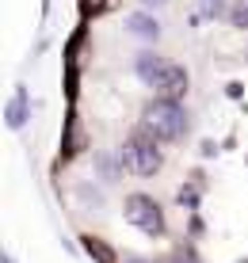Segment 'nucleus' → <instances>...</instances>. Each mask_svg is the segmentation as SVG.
I'll return each instance as SVG.
<instances>
[{"instance_id": "1", "label": "nucleus", "mask_w": 248, "mask_h": 263, "mask_svg": "<svg viewBox=\"0 0 248 263\" xmlns=\"http://www.w3.org/2000/svg\"><path fill=\"white\" fill-rule=\"evenodd\" d=\"M145 130L157 141H180L183 134H187V115H183V107L172 103V99H153V103L145 107Z\"/></svg>"}, {"instance_id": "2", "label": "nucleus", "mask_w": 248, "mask_h": 263, "mask_svg": "<svg viewBox=\"0 0 248 263\" xmlns=\"http://www.w3.org/2000/svg\"><path fill=\"white\" fill-rule=\"evenodd\" d=\"M118 160H122L126 172H134V176H157L164 157L157 149V138H145V134H130L122 145V153H118Z\"/></svg>"}, {"instance_id": "3", "label": "nucleus", "mask_w": 248, "mask_h": 263, "mask_svg": "<svg viewBox=\"0 0 248 263\" xmlns=\"http://www.w3.org/2000/svg\"><path fill=\"white\" fill-rule=\"evenodd\" d=\"M126 221L137 225L145 237H161L164 233V214H161L157 198H149V195H126Z\"/></svg>"}, {"instance_id": "4", "label": "nucleus", "mask_w": 248, "mask_h": 263, "mask_svg": "<svg viewBox=\"0 0 248 263\" xmlns=\"http://www.w3.org/2000/svg\"><path fill=\"white\" fill-rule=\"evenodd\" d=\"M187 69L183 65H164L161 69V77L153 80L149 88H157V99H172V103H180L183 96H187Z\"/></svg>"}, {"instance_id": "5", "label": "nucleus", "mask_w": 248, "mask_h": 263, "mask_svg": "<svg viewBox=\"0 0 248 263\" xmlns=\"http://www.w3.org/2000/svg\"><path fill=\"white\" fill-rule=\"evenodd\" d=\"M126 31H130L134 39H145V42L161 39V23L153 20L149 12H130V15H126Z\"/></svg>"}, {"instance_id": "6", "label": "nucleus", "mask_w": 248, "mask_h": 263, "mask_svg": "<svg viewBox=\"0 0 248 263\" xmlns=\"http://www.w3.org/2000/svg\"><path fill=\"white\" fill-rule=\"evenodd\" d=\"M27 115H31V103H27V92H23V88H15V96L8 99V107H4V122L12 126V130H23Z\"/></svg>"}, {"instance_id": "7", "label": "nucleus", "mask_w": 248, "mask_h": 263, "mask_svg": "<svg viewBox=\"0 0 248 263\" xmlns=\"http://www.w3.org/2000/svg\"><path fill=\"white\" fill-rule=\"evenodd\" d=\"M164 65H168V61H164L161 53H149V50H145V53H137V58H134V72L145 80V84H153V80L161 77V69H164Z\"/></svg>"}, {"instance_id": "8", "label": "nucleus", "mask_w": 248, "mask_h": 263, "mask_svg": "<svg viewBox=\"0 0 248 263\" xmlns=\"http://www.w3.org/2000/svg\"><path fill=\"white\" fill-rule=\"evenodd\" d=\"M84 248H88V256H92V259H99V263H115V252L107 248L103 240H96V237H84Z\"/></svg>"}, {"instance_id": "9", "label": "nucleus", "mask_w": 248, "mask_h": 263, "mask_svg": "<svg viewBox=\"0 0 248 263\" xmlns=\"http://www.w3.org/2000/svg\"><path fill=\"white\" fill-rule=\"evenodd\" d=\"M96 168H99V179H103V183H115L118 179V164L107 157V153H96Z\"/></svg>"}, {"instance_id": "10", "label": "nucleus", "mask_w": 248, "mask_h": 263, "mask_svg": "<svg viewBox=\"0 0 248 263\" xmlns=\"http://www.w3.org/2000/svg\"><path fill=\"white\" fill-rule=\"evenodd\" d=\"M80 145H84V134H80V122H77V115L69 119V141H65V153H77Z\"/></svg>"}, {"instance_id": "11", "label": "nucleus", "mask_w": 248, "mask_h": 263, "mask_svg": "<svg viewBox=\"0 0 248 263\" xmlns=\"http://www.w3.org/2000/svg\"><path fill=\"white\" fill-rule=\"evenodd\" d=\"M225 8V0H199V15H210V20H218Z\"/></svg>"}, {"instance_id": "12", "label": "nucleus", "mask_w": 248, "mask_h": 263, "mask_svg": "<svg viewBox=\"0 0 248 263\" xmlns=\"http://www.w3.org/2000/svg\"><path fill=\"white\" fill-rule=\"evenodd\" d=\"M168 263H199V256H195L191 248H176V252H172V259H168Z\"/></svg>"}, {"instance_id": "13", "label": "nucleus", "mask_w": 248, "mask_h": 263, "mask_svg": "<svg viewBox=\"0 0 248 263\" xmlns=\"http://www.w3.org/2000/svg\"><path fill=\"white\" fill-rule=\"evenodd\" d=\"M126 263H149L145 256H126Z\"/></svg>"}, {"instance_id": "14", "label": "nucleus", "mask_w": 248, "mask_h": 263, "mask_svg": "<svg viewBox=\"0 0 248 263\" xmlns=\"http://www.w3.org/2000/svg\"><path fill=\"white\" fill-rule=\"evenodd\" d=\"M99 4H107V0H84V8H99Z\"/></svg>"}, {"instance_id": "15", "label": "nucleus", "mask_w": 248, "mask_h": 263, "mask_svg": "<svg viewBox=\"0 0 248 263\" xmlns=\"http://www.w3.org/2000/svg\"><path fill=\"white\" fill-rule=\"evenodd\" d=\"M145 4H164V0H145Z\"/></svg>"}, {"instance_id": "16", "label": "nucleus", "mask_w": 248, "mask_h": 263, "mask_svg": "<svg viewBox=\"0 0 248 263\" xmlns=\"http://www.w3.org/2000/svg\"><path fill=\"white\" fill-rule=\"evenodd\" d=\"M4 263H15V259H12V256H4Z\"/></svg>"}, {"instance_id": "17", "label": "nucleus", "mask_w": 248, "mask_h": 263, "mask_svg": "<svg viewBox=\"0 0 248 263\" xmlns=\"http://www.w3.org/2000/svg\"><path fill=\"white\" fill-rule=\"evenodd\" d=\"M241 263H248V259H241Z\"/></svg>"}]
</instances>
